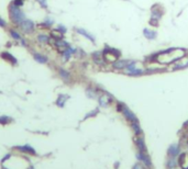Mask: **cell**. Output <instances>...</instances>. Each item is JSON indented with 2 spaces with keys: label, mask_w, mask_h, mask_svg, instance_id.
<instances>
[{
  "label": "cell",
  "mask_w": 188,
  "mask_h": 169,
  "mask_svg": "<svg viewBox=\"0 0 188 169\" xmlns=\"http://www.w3.org/2000/svg\"><path fill=\"white\" fill-rule=\"evenodd\" d=\"M185 56V52L183 50H177V48H173V50H166V51L159 53L156 55V62L161 63V64L167 65L171 63L178 61L179 58H182Z\"/></svg>",
  "instance_id": "6da1fadb"
},
{
  "label": "cell",
  "mask_w": 188,
  "mask_h": 169,
  "mask_svg": "<svg viewBox=\"0 0 188 169\" xmlns=\"http://www.w3.org/2000/svg\"><path fill=\"white\" fill-rule=\"evenodd\" d=\"M137 62H129V64L127 65L125 69V74L128 75H131V76H139V75H142L144 74V68L142 67H137Z\"/></svg>",
  "instance_id": "7a4b0ae2"
},
{
  "label": "cell",
  "mask_w": 188,
  "mask_h": 169,
  "mask_svg": "<svg viewBox=\"0 0 188 169\" xmlns=\"http://www.w3.org/2000/svg\"><path fill=\"white\" fill-rule=\"evenodd\" d=\"M10 16L14 23H22L24 21V13L16 6L10 7Z\"/></svg>",
  "instance_id": "3957f363"
},
{
  "label": "cell",
  "mask_w": 188,
  "mask_h": 169,
  "mask_svg": "<svg viewBox=\"0 0 188 169\" xmlns=\"http://www.w3.org/2000/svg\"><path fill=\"white\" fill-rule=\"evenodd\" d=\"M188 67V59L185 58H179L178 61L174 62V68L173 69H183V68Z\"/></svg>",
  "instance_id": "277c9868"
},
{
  "label": "cell",
  "mask_w": 188,
  "mask_h": 169,
  "mask_svg": "<svg viewBox=\"0 0 188 169\" xmlns=\"http://www.w3.org/2000/svg\"><path fill=\"white\" fill-rule=\"evenodd\" d=\"M129 64V61H123V59H116L112 63V67L115 69H125L127 65Z\"/></svg>",
  "instance_id": "5b68a950"
},
{
  "label": "cell",
  "mask_w": 188,
  "mask_h": 169,
  "mask_svg": "<svg viewBox=\"0 0 188 169\" xmlns=\"http://www.w3.org/2000/svg\"><path fill=\"white\" fill-rule=\"evenodd\" d=\"M122 112H123V114H125V116L128 119V120H130V121L132 122H135L137 121V116L132 113V112L129 110V109L127 108V107H123V109H122Z\"/></svg>",
  "instance_id": "8992f818"
},
{
  "label": "cell",
  "mask_w": 188,
  "mask_h": 169,
  "mask_svg": "<svg viewBox=\"0 0 188 169\" xmlns=\"http://www.w3.org/2000/svg\"><path fill=\"white\" fill-rule=\"evenodd\" d=\"M55 46H56V48H57L58 51L62 52V53H64V52L66 51L67 48L69 47V45L67 44L65 41H58L55 43Z\"/></svg>",
  "instance_id": "52a82bcc"
},
{
  "label": "cell",
  "mask_w": 188,
  "mask_h": 169,
  "mask_svg": "<svg viewBox=\"0 0 188 169\" xmlns=\"http://www.w3.org/2000/svg\"><path fill=\"white\" fill-rule=\"evenodd\" d=\"M34 28V24L32 21L30 20H26V21H23L22 22V29L23 31H26V32H31L32 30Z\"/></svg>",
  "instance_id": "ba28073f"
},
{
  "label": "cell",
  "mask_w": 188,
  "mask_h": 169,
  "mask_svg": "<svg viewBox=\"0 0 188 169\" xmlns=\"http://www.w3.org/2000/svg\"><path fill=\"white\" fill-rule=\"evenodd\" d=\"M110 99H111V97L109 96V95H102L99 98V103H100L101 107H107L109 104V102H110Z\"/></svg>",
  "instance_id": "9c48e42d"
},
{
  "label": "cell",
  "mask_w": 188,
  "mask_h": 169,
  "mask_svg": "<svg viewBox=\"0 0 188 169\" xmlns=\"http://www.w3.org/2000/svg\"><path fill=\"white\" fill-rule=\"evenodd\" d=\"M143 34H144V36L146 38H149V40H153V38H156V32H155V31H152V30H150V29H144Z\"/></svg>",
  "instance_id": "30bf717a"
},
{
  "label": "cell",
  "mask_w": 188,
  "mask_h": 169,
  "mask_svg": "<svg viewBox=\"0 0 188 169\" xmlns=\"http://www.w3.org/2000/svg\"><path fill=\"white\" fill-rule=\"evenodd\" d=\"M77 32L79 33V34H82V35H84V36H86L88 40H90V41H95V38H94L93 35L91 34H89L88 32H86L85 30H83V29H77Z\"/></svg>",
  "instance_id": "8fae6325"
},
{
  "label": "cell",
  "mask_w": 188,
  "mask_h": 169,
  "mask_svg": "<svg viewBox=\"0 0 188 169\" xmlns=\"http://www.w3.org/2000/svg\"><path fill=\"white\" fill-rule=\"evenodd\" d=\"M20 150H22V152H24V153H28V154H31V155H35V150L32 148V147L30 146H22V147H18Z\"/></svg>",
  "instance_id": "7c38bea8"
},
{
  "label": "cell",
  "mask_w": 188,
  "mask_h": 169,
  "mask_svg": "<svg viewBox=\"0 0 188 169\" xmlns=\"http://www.w3.org/2000/svg\"><path fill=\"white\" fill-rule=\"evenodd\" d=\"M169 155H172V156H176L177 154L179 153V147L177 145H172V146L169 147Z\"/></svg>",
  "instance_id": "4fadbf2b"
},
{
  "label": "cell",
  "mask_w": 188,
  "mask_h": 169,
  "mask_svg": "<svg viewBox=\"0 0 188 169\" xmlns=\"http://www.w3.org/2000/svg\"><path fill=\"white\" fill-rule=\"evenodd\" d=\"M135 142H137V147L140 148V152H142V153H143L144 149H145V145H144L143 140H142L141 137H139V138H137V140H135Z\"/></svg>",
  "instance_id": "5bb4252c"
},
{
  "label": "cell",
  "mask_w": 188,
  "mask_h": 169,
  "mask_svg": "<svg viewBox=\"0 0 188 169\" xmlns=\"http://www.w3.org/2000/svg\"><path fill=\"white\" fill-rule=\"evenodd\" d=\"M94 59H95V62L97 63V64H102L103 57H102L101 54H100L99 52H97V53H95V54H94Z\"/></svg>",
  "instance_id": "9a60e30c"
},
{
  "label": "cell",
  "mask_w": 188,
  "mask_h": 169,
  "mask_svg": "<svg viewBox=\"0 0 188 169\" xmlns=\"http://www.w3.org/2000/svg\"><path fill=\"white\" fill-rule=\"evenodd\" d=\"M73 53H74V51H73V50H72V48H70V47L67 48L66 51H65V52H64V53H63L64 61H67V59H68V58L70 57V55L73 54Z\"/></svg>",
  "instance_id": "2e32d148"
},
{
  "label": "cell",
  "mask_w": 188,
  "mask_h": 169,
  "mask_svg": "<svg viewBox=\"0 0 188 169\" xmlns=\"http://www.w3.org/2000/svg\"><path fill=\"white\" fill-rule=\"evenodd\" d=\"M161 17H162V12H161L159 10H156L155 8H154V9H152V18H153V19H157V20H159Z\"/></svg>",
  "instance_id": "e0dca14e"
},
{
  "label": "cell",
  "mask_w": 188,
  "mask_h": 169,
  "mask_svg": "<svg viewBox=\"0 0 188 169\" xmlns=\"http://www.w3.org/2000/svg\"><path fill=\"white\" fill-rule=\"evenodd\" d=\"M132 128L134 130V132H135V134L137 135H139V134L142 133V131H141V128H140V126H139V124H137V121L132 123Z\"/></svg>",
  "instance_id": "ac0fdd59"
},
{
  "label": "cell",
  "mask_w": 188,
  "mask_h": 169,
  "mask_svg": "<svg viewBox=\"0 0 188 169\" xmlns=\"http://www.w3.org/2000/svg\"><path fill=\"white\" fill-rule=\"evenodd\" d=\"M52 36L54 38H56V40H61L62 36H63V33L57 31V30H53V31H52Z\"/></svg>",
  "instance_id": "d6986e66"
},
{
  "label": "cell",
  "mask_w": 188,
  "mask_h": 169,
  "mask_svg": "<svg viewBox=\"0 0 188 169\" xmlns=\"http://www.w3.org/2000/svg\"><path fill=\"white\" fill-rule=\"evenodd\" d=\"M34 59H36L40 63H45L46 62V57L45 56H42L40 54H34Z\"/></svg>",
  "instance_id": "ffe728a7"
},
{
  "label": "cell",
  "mask_w": 188,
  "mask_h": 169,
  "mask_svg": "<svg viewBox=\"0 0 188 169\" xmlns=\"http://www.w3.org/2000/svg\"><path fill=\"white\" fill-rule=\"evenodd\" d=\"M60 74H61V77H63L64 79H68V78H69V74L67 73L66 70L61 69L60 70Z\"/></svg>",
  "instance_id": "44dd1931"
},
{
  "label": "cell",
  "mask_w": 188,
  "mask_h": 169,
  "mask_svg": "<svg viewBox=\"0 0 188 169\" xmlns=\"http://www.w3.org/2000/svg\"><path fill=\"white\" fill-rule=\"evenodd\" d=\"M39 42H42V43H45V42H48V38L46 36V35H40L38 38Z\"/></svg>",
  "instance_id": "7402d4cb"
},
{
  "label": "cell",
  "mask_w": 188,
  "mask_h": 169,
  "mask_svg": "<svg viewBox=\"0 0 188 169\" xmlns=\"http://www.w3.org/2000/svg\"><path fill=\"white\" fill-rule=\"evenodd\" d=\"M66 99H67V97L62 96V95H61V97H60V98H58V100H57V104H58V105H61V107H62V105L64 104L63 102L65 101V100H66Z\"/></svg>",
  "instance_id": "603a6c76"
},
{
  "label": "cell",
  "mask_w": 188,
  "mask_h": 169,
  "mask_svg": "<svg viewBox=\"0 0 188 169\" xmlns=\"http://www.w3.org/2000/svg\"><path fill=\"white\" fill-rule=\"evenodd\" d=\"M36 1H39V2H40V5H41L42 7H44V8H46V6H48L46 0H36Z\"/></svg>",
  "instance_id": "cb8c5ba5"
},
{
  "label": "cell",
  "mask_w": 188,
  "mask_h": 169,
  "mask_svg": "<svg viewBox=\"0 0 188 169\" xmlns=\"http://www.w3.org/2000/svg\"><path fill=\"white\" fill-rule=\"evenodd\" d=\"M11 35H12L14 38H17V40H20V35L17 32H14V31H11Z\"/></svg>",
  "instance_id": "d4e9b609"
},
{
  "label": "cell",
  "mask_w": 188,
  "mask_h": 169,
  "mask_svg": "<svg viewBox=\"0 0 188 169\" xmlns=\"http://www.w3.org/2000/svg\"><path fill=\"white\" fill-rule=\"evenodd\" d=\"M168 166H169V167H172V168H173V167H175V166H176L175 160H174V159L169 160V161H168Z\"/></svg>",
  "instance_id": "484cf974"
},
{
  "label": "cell",
  "mask_w": 188,
  "mask_h": 169,
  "mask_svg": "<svg viewBox=\"0 0 188 169\" xmlns=\"http://www.w3.org/2000/svg\"><path fill=\"white\" fill-rule=\"evenodd\" d=\"M133 169H142V165H140V164H137V165L134 166Z\"/></svg>",
  "instance_id": "4316f807"
}]
</instances>
